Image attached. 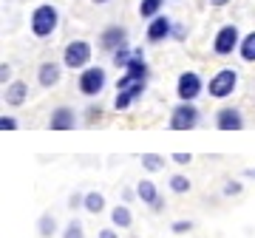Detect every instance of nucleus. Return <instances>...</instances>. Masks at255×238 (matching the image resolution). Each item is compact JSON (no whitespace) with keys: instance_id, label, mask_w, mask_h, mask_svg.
<instances>
[{"instance_id":"f257e3e1","label":"nucleus","mask_w":255,"mask_h":238,"mask_svg":"<svg viewBox=\"0 0 255 238\" xmlns=\"http://www.w3.org/2000/svg\"><path fill=\"white\" fill-rule=\"evenodd\" d=\"M28 28H31V34H34L37 40H48V37L60 28V9L51 6V3L34 6L31 17H28Z\"/></svg>"},{"instance_id":"f03ea898","label":"nucleus","mask_w":255,"mask_h":238,"mask_svg":"<svg viewBox=\"0 0 255 238\" xmlns=\"http://www.w3.org/2000/svg\"><path fill=\"white\" fill-rule=\"evenodd\" d=\"M94 60V46L88 40H71L63 48V65L71 71H85Z\"/></svg>"},{"instance_id":"7ed1b4c3","label":"nucleus","mask_w":255,"mask_h":238,"mask_svg":"<svg viewBox=\"0 0 255 238\" xmlns=\"http://www.w3.org/2000/svg\"><path fill=\"white\" fill-rule=\"evenodd\" d=\"M105 85H108V74L102 65H88L85 71H80L77 77V88H80L82 97H88V100H97L102 91H105Z\"/></svg>"},{"instance_id":"20e7f679","label":"nucleus","mask_w":255,"mask_h":238,"mask_svg":"<svg viewBox=\"0 0 255 238\" xmlns=\"http://www.w3.org/2000/svg\"><path fill=\"white\" fill-rule=\"evenodd\" d=\"M236 88H238V71L236 68H219L207 83L210 100H227V97L236 94Z\"/></svg>"},{"instance_id":"39448f33","label":"nucleus","mask_w":255,"mask_h":238,"mask_svg":"<svg viewBox=\"0 0 255 238\" xmlns=\"http://www.w3.org/2000/svg\"><path fill=\"white\" fill-rule=\"evenodd\" d=\"M199 122H201V111L196 108V102H179L170 111L167 128L170 130H193V128H199Z\"/></svg>"},{"instance_id":"423d86ee","label":"nucleus","mask_w":255,"mask_h":238,"mask_svg":"<svg viewBox=\"0 0 255 238\" xmlns=\"http://www.w3.org/2000/svg\"><path fill=\"white\" fill-rule=\"evenodd\" d=\"M204 91H207V83L201 80L199 71L179 74V80H176V97H179V102H196Z\"/></svg>"},{"instance_id":"0eeeda50","label":"nucleus","mask_w":255,"mask_h":238,"mask_svg":"<svg viewBox=\"0 0 255 238\" xmlns=\"http://www.w3.org/2000/svg\"><path fill=\"white\" fill-rule=\"evenodd\" d=\"M241 31H238L236 23H227V26H221L219 31H216V37H213V54L216 57H230L233 51H238V46H241Z\"/></svg>"},{"instance_id":"6e6552de","label":"nucleus","mask_w":255,"mask_h":238,"mask_svg":"<svg viewBox=\"0 0 255 238\" xmlns=\"http://www.w3.org/2000/svg\"><path fill=\"white\" fill-rule=\"evenodd\" d=\"M173 37V20L167 17V14H159V17L147 20V28H145V40L150 46H159L164 40H170Z\"/></svg>"},{"instance_id":"1a4fd4ad","label":"nucleus","mask_w":255,"mask_h":238,"mask_svg":"<svg viewBox=\"0 0 255 238\" xmlns=\"http://www.w3.org/2000/svg\"><path fill=\"white\" fill-rule=\"evenodd\" d=\"M97 43H100L102 51L114 54L117 48H122L128 43V28L125 26H117V23H114V26H105L100 31V40H97Z\"/></svg>"},{"instance_id":"9d476101","label":"nucleus","mask_w":255,"mask_h":238,"mask_svg":"<svg viewBox=\"0 0 255 238\" xmlns=\"http://www.w3.org/2000/svg\"><path fill=\"white\" fill-rule=\"evenodd\" d=\"M48 128L51 130H74L77 128V111L71 105H57L48 117Z\"/></svg>"},{"instance_id":"9b49d317","label":"nucleus","mask_w":255,"mask_h":238,"mask_svg":"<svg viewBox=\"0 0 255 238\" xmlns=\"http://www.w3.org/2000/svg\"><path fill=\"white\" fill-rule=\"evenodd\" d=\"M216 128L219 130H241L244 128V114H241V108H233V105L219 108L216 111Z\"/></svg>"},{"instance_id":"f8f14e48","label":"nucleus","mask_w":255,"mask_h":238,"mask_svg":"<svg viewBox=\"0 0 255 238\" xmlns=\"http://www.w3.org/2000/svg\"><path fill=\"white\" fill-rule=\"evenodd\" d=\"M147 91V83H136V85H130V88H125V91H117V100H114V108L122 114V111H128L133 102H139L142 97H145Z\"/></svg>"},{"instance_id":"ddd939ff","label":"nucleus","mask_w":255,"mask_h":238,"mask_svg":"<svg viewBox=\"0 0 255 238\" xmlns=\"http://www.w3.org/2000/svg\"><path fill=\"white\" fill-rule=\"evenodd\" d=\"M63 68L65 65L60 63H43L40 68H37V83L43 85V88H54V85H60V80H63Z\"/></svg>"},{"instance_id":"4468645a","label":"nucleus","mask_w":255,"mask_h":238,"mask_svg":"<svg viewBox=\"0 0 255 238\" xmlns=\"http://www.w3.org/2000/svg\"><path fill=\"white\" fill-rule=\"evenodd\" d=\"M3 100H6V105H11V108L26 105V100H28V85L23 83V80H14V83H9L6 88H3Z\"/></svg>"},{"instance_id":"2eb2a0df","label":"nucleus","mask_w":255,"mask_h":238,"mask_svg":"<svg viewBox=\"0 0 255 238\" xmlns=\"http://www.w3.org/2000/svg\"><path fill=\"white\" fill-rule=\"evenodd\" d=\"M111 224L117 230H130L133 227V213L128 204H117L114 210H111Z\"/></svg>"},{"instance_id":"dca6fc26","label":"nucleus","mask_w":255,"mask_h":238,"mask_svg":"<svg viewBox=\"0 0 255 238\" xmlns=\"http://www.w3.org/2000/svg\"><path fill=\"white\" fill-rule=\"evenodd\" d=\"M105 207H108V202H105V193H100V190L85 193V204H82V210H85V213L100 216V213H105Z\"/></svg>"},{"instance_id":"f3484780","label":"nucleus","mask_w":255,"mask_h":238,"mask_svg":"<svg viewBox=\"0 0 255 238\" xmlns=\"http://www.w3.org/2000/svg\"><path fill=\"white\" fill-rule=\"evenodd\" d=\"M57 233H60L57 219L51 216V213H43V216L37 219V236H40V238H54Z\"/></svg>"},{"instance_id":"a211bd4d","label":"nucleus","mask_w":255,"mask_h":238,"mask_svg":"<svg viewBox=\"0 0 255 238\" xmlns=\"http://www.w3.org/2000/svg\"><path fill=\"white\" fill-rule=\"evenodd\" d=\"M136 196H139V202H142V204H147V207H150V204H153L162 193H159V187H156L150 179H142V182L136 184Z\"/></svg>"},{"instance_id":"6ab92c4d","label":"nucleus","mask_w":255,"mask_h":238,"mask_svg":"<svg viewBox=\"0 0 255 238\" xmlns=\"http://www.w3.org/2000/svg\"><path fill=\"white\" fill-rule=\"evenodd\" d=\"M162 9H164V0H139V17H142V20L159 17Z\"/></svg>"},{"instance_id":"aec40b11","label":"nucleus","mask_w":255,"mask_h":238,"mask_svg":"<svg viewBox=\"0 0 255 238\" xmlns=\"http://www.w3.org/2000/svg\"><path fill=\"white\" fill-rule=\"evenodd\" d=\"M238 57L244 63H255V31L241 37V46H238Z\"/></svg>"},{"instance_id":"412c9836","label":"nucleus","mask_w":255,"mask_h":238,"mask_svg":"<svg viewBox=\"0 0 255 238\" xmlns=\"http://www.w3.org/2000/svg\"><path fill=\"white\" fill-rule=\"evenodd\" d=\"M167 187H170L176 196H184V193H190L193 182H190V179H187L184 173H173L170 179H167Z\"/></svg>"},{"instance_id":"4be33fe9","label":"nucleus","mask_w":255,"mask_h":238,"mask_svg":"<svg viewBox=\"0 0 255 238\" xmlns=\"http://www.w3.org/2000/svg\"><path fill=\"white\" fill-rule=\"evenodd\" d=\"M130 60H133V48L128 46V43H125L122 48H117L114 54H111V63L117 65V68H122V71L128 68V63H130Z\"/></svg>"},{"instance_id":"5701e85b","label":"nucleus","mask_w":255,"mask_h":238,"mask_svg":"<svg viewBox=\"0 0 255 238\" xmlns=\"http://www.w3.org/2000/svg\"><path fill=\"white\" fill-rule=\"evenodd\" d=\"M139 162H142V167H145L147 173H156V170H162V167H164V156H159V153H142V156H139Z\"/></svg>"},{"instance_id":"b1692460","label":"nucleus","mask_w":255,"mask_h":238,"mask_svg":"<svg viewBox=\"0 0 255 238\" xmlns=\"http://www.w3.org/2000/svg\"><path fill=\"white\" fill-rule=\"evenodd\" d=\"M60 236H63V238H85V227H82L80 219H71L63 227V233H60Z\"/></svg>"},{"instance_id":"393cba45","label":"nucleus","mask_w":255,"mask_h":238,"mask_svg":"<svg viewBox=\"0 0 255 238\" xmlns=\"http://www.w3.org/2000/svg\"><path fill=\"white\" fill-rule=\"evenodd\" d=\"M241 193H244V184L238 182V179H227V182H224V187H221V196H227V199L241 196Z\"/></svg>"},{"instance_id":"a878e982","label":"nucleus","mask_w":255,"mask_h":238,"mask_svg":"<svg viewBox=\"0 0 255 238\" xmlns=\"http://www.w3.org/2000/svg\"><path fill=\"white\" fill-rule=\"evenodd\" d=\"M193 230V221L190 219H179L170 224V233H176V236H184V233H190Z\"/></svg>"},{"instance_id":"bb28decb","label":"nucleus","mask_w":255,"mask_h":238,"mask_svg":"<svg viewBox=\"0 0 255 238\" xmlns=\"http://www.w3.org/2000/svg\"><path fill=\"white\" fill-rule=\"evenodd\" d=\"M85 119H88V122H100V119H102V105H100V102L85 108Z\"/></svg>"},{"instance_id":"cd10ccee","label":"nucleus","mask_w":255,"mask_h":238,"mask_svg":"<svg viewBox=\"0 0 255 238\" xmlns=\"http://www.w3.org/2000/svg\"><path fill=\"white\" fill-rule=\"evenodd\" d=\"M17 119L14 117H6V114H3V117H0V130H3V133H6V130H17Z\"/></svg>"},{"instance_id":"c85d7f7f","label":"nucleus","mask_w":255,"mask_h":238,"mask_svg":"<svg viewBox=\"0 0 255 238\" xmlns=\"http://www.w3.org/2000/svg\"><path fill=\"white\" fill-rule=\"evenodd\" d=\"M82 204H85V193H71L68 196V207L71 210H82Z\"/></svg>"},{"instance_id":"c756f323","label":"nucleus","mask_w":255,"mask_h":238,"mask_svg":"<svg viewBox=\"0 0 255 238\" xmlns=\"http://www.w3.org/2000/svg\"><path fill=\"white\" fill-rule=\"evenodd\" d=\"M0 83H3V88H6L9 83H14V80H11V65L9 63L0 65Z\"/></svg>"},{"instance_id":"7c9ffc66","label":"nucleus","mask_w":255,"mask_h":238,"mask_svg":"<svg viewBox=\"0 0 255 238\" xmlns=\"http://www.w3.org/2000/svg\"><path fill=\"white\" fill-rule=\"evenodd\" d=\"M170 40H179V43H184L187 40V26H182V23H173V37Z\"/></svg>"},{"instance_id":"2f4dec72","label":"nucleus","mask_w":255,"mask_h":238,"mask_svg":"<svg viewBox=\"0 0 255 238\" xmlns=\"http://www.w3.org/2000/svg\"><path fill=\"white\" fill-rule=\"evenodd\" d=\"M97 238H119V233H117V227L111 224V227H102L100 233H97Z\"/></svg>"},{"instance_id":"473e14b6","label":"nucleus","mask_w":255,"mask_h":238,"mask_svg":"<svg viewBox=\"0 0 255 238\" xmlns=\"http://www.w3.org/2000/svg\"><path fill=\"white\" fill-rule=\"evenodd\" d=\"M170 159H173L176 165H190V162H193V156H190V153H173Z\"/></svg>"},{"instance_id":"72a5a7b5","label":"nucleus","mask_w":255,"mask_h":238,"mask_svg":"<svg viewBox=\"0 0 255 238\" xmlns=\"http://www.w3.org/2000/svg\"><path fill=\"white\" fill-rule=\"evenodd\" d=\"M122 199H125V204H130L133 199H139L136 190H130V187H122Z\"/></svg>"},{"instance_id":"f704fd0d","label":"nucleus","mask_w":255,"mask_h":238,"mask_svg":"<svg viewBox=\"0 0 255 238\" xmlns=\"http://www.w3.org/2000/svg\"><path fill=\"white\" fill-rule=\"evenodd\" d=\"M150 207H153V213H162V210H164V199L159 196V199H156V202L150 204Z\"/></svg>"},{"instance_id":"c9c22d12","label":"nucleus","mask_w":255,"mask_h":238,"mask_svg":"<svg viewBox=\"0 0 255 238\" xmlns=\"http://www.w3.org/2000/svg\"><path fill=\"white\" fill-rule=\"evenodd\" d=\"M230 3H233V0H210V6H216V9H224Z\"/></svg>"},{"instance_id":"e433bc0d","label":"nucleus","mask_w":255,"mask_h":238,"mask_svg":"<svg viewBox=\"0 0 255 238\" xmlns=\"http://www.w3.org/2000/svg\"><path fill=\"white\" fill-rule=\"evenodd\" d=\"M244 176H247V179H255V167H247Z\"/></svg>"},{"instance_id":"4c0bfd02","label":"nucleus","mask_w":255,"mask_h":238,"mask_svg":"<svg viewBox=\"0 0 255 238\" xmlns=\"http://www.w3.org/2000/svg\"><path fill=\"white\" fill-rule=\"evenodd\" d=\"M94 3H97V6H102V3H111V0H94Z\"/></svg>"}]
</instances>
